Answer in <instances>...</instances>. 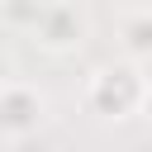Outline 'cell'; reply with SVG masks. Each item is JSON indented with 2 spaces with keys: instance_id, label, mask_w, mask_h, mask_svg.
<instances>
[{
  "instance_id": "cell-1",
  "label": "cell",
  "mask_w": 152,
  "mask_h": 152,
  "mask_svg": "<svg viewBox=\"0 0 152 152\" xmlns=\"http://www.w3.org/2000/svg\"><path fill=\"white\" fill-rule=\"evenodd\" d=\"M86 109L95 114V119H128V114H142V100H147V76H142V66L138 62H104V66H95L90 71V81H86Z\"/></svg>"
},
{
  "instance_id": "cell-2",
  "label": "cell",
  "mask_w": 152,
  "mask_h": 152,
  "mask_svg": "<svg viewBox=\"0 0 152 152\" xmlns=\"http://www.w3.org/2000/svg\"><path fill=\"white\" fill-rule=\"evenodd\" d=\"M43 114H48V104H43V95H38L33 86H19V81H5V86H0V133H5V138H28V133H38Z\"/></svg>"
},
{
  "instance_id": "cell-3",
  "label": "cell",
  "mask_w": 152,
  "mask_h": 152,
  "mask_svg": "<svg viewBox=\"0 0 152 152\" xmlns=\"http://www.w3.org/2000/svg\"><path fill=\"white\" fill-rule=\"evenodd\" d=\"M33 38H38L48 52H71V48L86 43V14H81L76 5L52 0V5H43V14H38V24H33Z\"/></svg>"
},
{
  "instance_id": "cell-4",
  "label": "cell",
  "mask_w": 152,
  "mask_h": 152,
  "mask_svg": "<svg viewBox=\"0 0 152 152\" xmlns=\"http://www.w3.org/2000/svg\"><path fill=\"white\" fill-rule=\"evenodd\" d=\"M119 48L128 62H152V10H133L119 19Z\"/></svg>"
},
{
  "instance_id": "cell-5",
  "label": "cell",
  "mask_w": 152,
  "mask_h": 152,
  "mask_svg": "<svg viewBox=\"0 0 152 152\" xmlns=\"http://www.w3.org/2000/svg\"><path fill=\"white\" fill-rule=\"evenodd\" d=\"M142 119L152 124V86H147V100H142Z\"/></svg>"
},
{
  "instance_id": "cell-6",
  "label": "cell",
  "mask_w": 152,
  "mask_h": 152,
  "mask_svg": "<svg viewBox=\"0 0 152 152\" xmlns=\"http://www.w3.org/2000/svg\"><path fill=\"white\" fill-rule=\"evenodd\" d=\"M10 81V62H5V52H0V86Z\"/></svg>"
},
{
  "instance_id": "cell-7",
  "label": "cell",
  "mask_w": 152,
  "mask_h": 152,
  "mask_svg": "<svg viewBox=\"0 0 152 152\" xmlns=\"http://www.w3.org/2000/svg\"><path fill=\"white\" fill-rule=\"evenodd\" d=\"M0 5H5V0H0Z\"/></svg>"
}]
</instances>
